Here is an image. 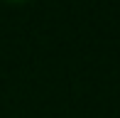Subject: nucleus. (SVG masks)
Segmentation results:
<instances>
[{"label": "nucleus", "instance_id": "f257e3e1", "mask_svg": "<svg viewBox=\"0 0 120 118\" xmlns=\"http://www.w3.org/2000/svg\"><path fill=\"white\" fill-rule=\"evenodd\" d=\"M8 3H27V0H8Z\"/></svg>", "mask_w": 120, "mask_h": 118}]
</instances>
